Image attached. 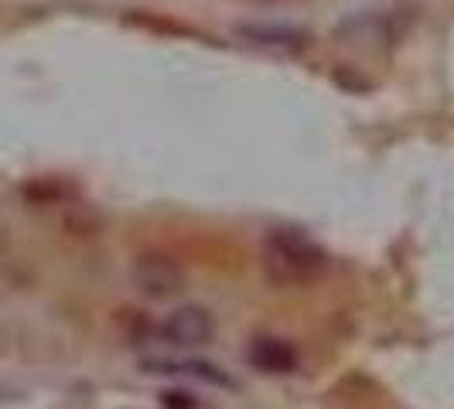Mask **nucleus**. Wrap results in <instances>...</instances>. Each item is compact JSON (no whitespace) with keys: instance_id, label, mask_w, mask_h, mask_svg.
<instances>
[{"instance_id":"1","label":"nucleus","mask_w":454,"mask_h":409,"mask_svg":"<svg viewBox=\"0 0 454 409\" xmlns=\"http://www.w3.org/2000/svg\"><path fill=\"white\" fill-rule=\"evenodd\" d=\"M263 270L273 283H308L325 270V252L304 232L277 228L263 243Z\"/></svg>"},{"instance_id":"3","label":"nucleus","mask_w":454,"mask_h":409,"mask_svg":"<svg viewBox=\"0 0 454 409\" xmlns=\"http://www.w3.org/2000/svg\"><path fill=\"white\" fill-rule=\"evenodd\" d=\"M134 280L144 294L160 300V297H175L182 290L184 273L178 270V263H171L168 256H144V259H137Z\"/></svg>"},{"instance_id":"2","label":"nucleus","mask_w":454,"mask_h":409,"mask_svg":"<svg viewBox=\"0 0 454 409\" xmlns=\"http://www.w3.org/2000/svg\"><path fill=\"white\" fill-rule=\"evenodd\" d=\"M160 335L171 344H182V348H199L205 341H212L215 335V318L199 307V304H184L178 311H171L164 324H160Z\"/></svg>"},{"instance_id":"4","label":"nucleus","mask_w":454,"mask_h":409,"mask_svg":"<svg viewBox=\"0 0 454 409\" xmlns=\"http://www.w3.org/2000/svg\"><path fill=\"white\" fill-rule=\"evenodd\" d=\"M253 362L260 368H270V372H291L294 368V351L287 344H280V341L263 338L256 341V348H253Z\"/></svg>"},{"instance_id":"5","label":"nucleus","mask_w":454,"mask_h":409,"mask_svg":"<svg viewBox=\"0 0 454 409\" xmlns=\"http://www.w3.org/2000/svg\"><path fill=\"white\" fill-rule=\"evenodd\" d=\"M158 365V372H178V375H195L202 382H215V386H232L226 375L208 362H151Z\"/></svg>"}]
</instances>
